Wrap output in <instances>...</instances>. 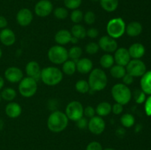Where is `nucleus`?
Returning a JSON list of instances; mask_svg holds the SVG:
<instances>
[{
    "label": "nucleus",
    "instance_id": "f257e3e1",
    "mask_svg": "<svg viewBox=\"0 0 151 150\" xmlns=\"http://www.w3.org/2000/svg\"><path fill=\"white\" fill-rule=\"evenodd\" d=\"M69 119L63 112L54 110L47 119V127L51 132L58 133L64 130L68 126Z\"/></svg>",
    "mask_w": 151,
    "mask_h": 150
},
{
    "label": "nucleus",
    "instance_id": "f03ea898",
    "mask_svg": "<svg viewBox=\"0 0 151 150\" xmlns=\"http://www.w3.org/2000/svg\"><path fill=\"white\" fill-rule=\"evenodd\" d=\"M88 82L90 87L89 91L94 94L96 91H100L105 89L108 84V76L103 69L97 68L92 69L90 72Z\"/></svg>",
    "mask_w": 151,
    "mask_h": 150
},
{
    "label": "nucleus",
    "instance_id": "7ed1b4c3",
    "mask_svg": "<svg viewBox=\"0 0 151 150\" xmlns=\"http://www.w3.org/2000/svg\"><path fill=\"white\" fill-rule=\"evenodd\" d=\"M63 77L61 70L55 66H48L41 69V80L49 86H55L60 83Z\"/></svg>",
    "mask_w": 151,
    "mask_h": 150
},
{
    "label": "nucleus",
    "instance_id": "20e7f679",
    "mask_svg": "<svg viewBox=\"0 0 151 150\" xmlns=\"http://www.w3.org/2000/svg\"><path fill=\"white\" fill-rule=\"evenodd\" d=\"M111 96L116 103L125 105L131 101L132 93L128 85L123 83H116L112 87Z\"/></svg>",
    "mask_w": 151,
    "mask_h": 150
},
{
    "label": "nucleus",
    "instance_id": "39448f33",
    "mask_svg": "<svg viewBox=\"0 0 151 150\" xmlns=\"http://www.w3.org/2000/svg\"><path fill=\"white\" fill-rule=\"evenodd\" d=\"M126 24L122 18L116 17L109 21L106 26L108 35L114 39L121 38L125 32Z\"/></svg>",
    "mask_w": 151,
    "mask_h": 150
},
{
    "label": "nucleus",
    "instance_id": "423d86ee",
    "mask_svg": "<svg viewBox=\"0 0 151 150\" xmlns=\"http://www.w3.org/2000/svg\"><path fill=\"white\" fill-rule=\"evenodd\" d=\"M48 59L51 63L55 65L63 64L69 59L68 50L60 45H55L50 47L47 52Z\"/></svg>",
    "mask_w": 151,
    "mask_h": 150
},
{
    "label": "nucleus",
    "instance_id": "0eeeda50",
    "mask_svg": "<svg viewBox=\"0 0 151 150\" xmlns=\"http://www.w3.org/2000/svg\"><path fill=\"white\" fill-rule=\"evenodd\" d=\"M38 90V83L33 78L27 76L19 82V92L22 96L29 98L33 96Z\"/></svg>",
    "mask_w": 151,
    "mask_h": 150
},
{
    "label": "nucleus",
    "instance_id": "6e6552de",
    "mask_svg": "<svg viewBox=\"0 0 151 150\" xmlns=\"http://www.w3.org/2000/svg\"><path fill=\"white\" fill-rule=\"evenodd\" d=\"M83 106L80 101H72L66 105L65 114L69 120L77 121L83 116Z\"/></svg>",
    "mask_w": 151,
    "mask_h": 150
},
{
    "label": "nucleus",
    "instance_id": "1a4fd4ad",
    "mask_svg": "<svg viewBox=\"0 0 151 150\" xmlns=\"http://www.w3.org/2000/svg\"><path fill=\"white\" fill-rule=\"evenodd\" d=\"M126 72L134 77H140L147 71V67L140 59H132L127 64Z\"/></svg>",
    "mask_w": 151,
    "mask_h": 150
},
{
    "label": "nucleus",
    "instance_id": "9d476101",
    "mask_svg": "<svg viewBox=\"0 0 151 150\" xmlns=\"http://www.w3.org/2000/svg\"><path fill=\"white\" fill-rule=\"evenodd\" d=\"M53 4L50 0H39L34 7L35 15L41 18L50 16L53 12Z\"/></svg>",
    "mask_w": 151,
    "mask_h": 150
},
{
    "label": "nucleus",
    "instance_id": "9b49d317",
    "mask_svg": "<svg viewBox=\"0 0 151 150\" xmlns=\"http://www.w3.org/2000/svg\"><path fill=\"white\" fill-rule=\"evenodd\" d=\"M88 129L94 135H100L106 129V122L100 116H94L88 121Z\"/></svg>",
    "mask_w": 151,
    "mask_h": 150
},
{
    "label": "nucleus",
    "instance_id": "f8f14e48",
    "mask_svg": "<svg viewBox=\"0 0 151 150\" xmlns=\"http://www.w3.org/2000/svg\"><path fill=\"white\" fill-rule=\"evenodd\" d=\"M98 45L100 49L107 53L114 52L118 49V44L116 39L109 36L104 35L100 38L98 41Z\"/></svg>",
    "mask_w": 151,
    "mask_h": 150
},
{
    "label": "nucleus",
    "instance_id": "ddd939ff",
    "mask_svg": "<svg viewBox=\"0 0 151 150\" xmlns=\"http://www.w3.org/2000/svg\"><path fill=\"white\" fill-rule=\"evenodd\" d=\"M4 78L10 83H18L24 78L22 71L16 66L9 67L4 71Z\"/></svg>",
    "mask_w": 151,
    "mask_h": 150
},
{
    "label": "nucleus",
    "instance_id": "4468645a",
    "mask_svg": "<svg viewBox=\"0 0 151 150\" xmlns=\"http://www.w3.org/2000/svg\"><path fill=\"white\" fill-rule=\"evenodd\" d=\"M17 23L22 26H27L32 23L33 20V14L29 9L24 7L20 9L16 13V16Z\"/></svg>",
    "mask_w": 151,
    "mask_h": 150
},
{
    "label": "nucleus",
    "instance_id": "2eb2a0df",
    "mask_svg": "<svg viewBox=\"0 0 151 150\" xmlns=\"http://www.w3.org/2000/svg\"><path fill=\"white\" fill-rule=\"evenodd\" d=\"M114 62L116 64L122 66H126L130 60H131L128 50L124 47L118 48L114 51Z\"/></svg>",
    "mask_w": 151,
    "mask_h": 150
},
{
    "label": "nucleus",
    "instance_id": "dca6fc26",
    "mask_svg": "<svg viewBox=\"0 0 151 150\" xmlns=\"http://www.w3.org/2000/svg\"><path fill=\"white\" fill-rule=\"evenodd\" d=\"M25 71L27 76L33 78L37 82L41 79V69L38 62L34 60L28 62L25 66Z\"/></svg>",
    "mask_w": 151,
    "mask_h": 150
},
{
    "label": "nucleus",
    "instance_id": "f3484780",
    "mask_svg": "<svg viewBox=\"0 0 151 150\" xmlns=\"http://www.w3.org/2000/svg\"><path fill=\"white\" fill-rule=\"evenodd\" d=\"M16 37L14 32L9 28H4L0 31V42L6 46H10L16 43Z\"/></svg>",
    "mask_w": 151,
    "mask_h": 150
},
{
    "label": "nucleus",
    "instance_id": "a211bd4d",
    "mask_svg": "<svg viewBox=\"0 0 151 150\" xmlns=\"http://www.w3.org/2000/svg\"><path fill=\"white\" fill-rule=\"evenodd\" d=\"M76 69L82 74L90 73L93 69V62L87 57L80 58L76 61Z\"/></svg>",
    "mask_w": 151,
    "mask_h": 150
},
{
    "label": "nucleus",
    "instance_id": "6ab92c4d",
    "mask_svg": "<svg viewBox=\"0 0 151 150\" xmlns=\"http://www.w3.org/2000/svg\"><path fill=\"white\" fill-rule=\"evenodd\" d=\"M5 114L10 119H16L19 117L22 113V108L20 104L17 102L14 101H10L8 104L6 105Z\"/></svg>",
    "mask_w": 151,
    "mask_h": 150
},
{
    "label": "nucleus",
    "instance_id": "aec40b11",
    "mask_svg": "<svg viewBox=\"0 0 151 150\" xmlns=\"http://www.w3.org/2000/svg\"><path fill=\"white\" fill-rule=\"evenodd\" d=\"M72 33L67 29H60L55 35V41L58 45L63 46L70 43L72 39Z\"/></svg>",
    "mask_w": 151,
    "mask_h": 150
},
{
    "label": "nucleus",
    "instance_id": "412c9836",
    "mask_svg": "<svg viewBox=\"0 0 151 150\" xmlns=\"http://www.w3.org/2000/svg\"><path fill=\"white\" fill-rule=\"evenodd\" d=\"M128 50L131 58L132 59H140L145 54V48L144 45L140 43L133 44L132 45L130 46Z\"/></svg>",
    "mask_w": 151,
    "mask_h": 150
},
{
    "label": "nucleus",
    "instance_id": "4be33fe9",
    "mask_svg": "<svg viewBox=\"0 0 151 150\" xmlns=\"http://www.w3.org/2000/svg\"><path fill=\"white\" fill-rule=\"evenodd\" d=\"M142 26L138 21H131L126 25L125 32L130 37H137L142 32Z\"/></svg>",
    "mask_w": 151,
    "mask_h": 150
},
{
    "label": "nucleus",
    "instance_id": "5701e85b",
    "mask_svg": "<svg viewBox=\"0 0 151 150\" xmlns=\"http://www.w3.org/2000/svg\"><path fill=\"white\" fill-rule=\"evenodd\" d=\"M140 86L142 91L147 95H151V71H146L141 76Z\"/></svg>",
    "mask_w": 151,
    "mask_h": 150
},
{
    "label": "nucleus",
    "instance_id": "b1692460",
    "mask_svg": "<svg viewBox=\"0 0 151 150\" xmlns=\"http://www.w3.org/2000/svg\"><path fill=\"white\" fill-rule=\"evenodd\" d=\"M111 104L108 101H102L95 108L96 114L100 117H106L111 113Z\"/></svg>",
    "mask_w": 151,
    "mask_h": 150
},
{
    "label": "nucleus",
    "instance_id": "393cba45",
    "mask_svg": "<svg viewBox=\"0 0 151 150\" xmlns=\"http://www.w3.org/2000/svg\"><path fill=\"white\" fill-rule=\"evenodd\" d=\"M100 6L108 13L114 12L119 6V0H100Z\"/></svg>",
    "mask_w": 151,
    "mask_h": 150
},
{
    "label": "nucleus",
    "instance_id": "a878e982",
    "mask_svg": "<svg viewBox=\"0 0 151 150\" xmlns=\"http://www.w3.org/2000/svg\"><path fill=\"white\" fill-rule=\"evenodd\" d=\"M76 71V62L74 61V60L69 59L63 63L62 72L64 74L68 75V76H72L75 73Z\"/></svg>",
    "mask_w": 151,
    "mask_h": 150
},
{
    "label": "nucleus",
    "instance_id": "bb28decb",
    "mask_svg": "<svg viewBox=\"0 0 151 150\" xmlns=\"http://www.w3.org/2000/svg\"><path fill=\"white\" fill-rule=\"evenodd\" d=\"M71 33L73 37L80 39H84L86 37V29L83 25L76 24L74 25L71 29Z\"/></svg>",
    "mask_w": 151,
    "mask_h": 150
},
{
    "label": "nucleus",
    "instance_id": "cd10ccee",
    "mask_svg": "<svg viewBox=\"0 0 151 150\" xmlns=\"http://www.w3.org/2000/svg\"><path fill=\"white\" fill-rule=\"evenodd\" d=\"M114 56L111 55L110 53H106L101 56L100 59V64L102 68L106 69H111L114 65Z\"/></svg>",
    "mask_w": 151,
    "mask_h": 150
},
{
    "label": "nucleus",
    "instance_id": "c85d7f7f",
    "mask_svg": "<svg viewBox=\"0 0 151 150\" xmlns=\"http://www.w3.org/2000/svg\"><path fill=\"white\" fill-rule=\"evenodd\" d=\"M126 69L125 66L119 65H114L110 69V74L111 76L115 79H122L126 74Z\"/></svg>",
    "mask_w": 151,
    "mask_h": 150
},
{
    "label": "nucleus",
    "instance_id": "c756f323",
    "mask_svg": "<svg viewBox=\"0 0 151 150\" xmlns=\"http://www.w3.org/2000/svg\"><path fill=\"white\" fill-rule=\"evenodd\" d=\"M1 98L7 101H12L16 99V91L12 88H5L0 93Z\"/></svg>",
    "mask_w": 151,
    "mask_h": 150
},
{
    "label": "nucleus",
    "instance_id": "7c9ffc66",
    "mask_svg": "<svg viewBox=\"0 0 151 150\" xmlns=\"http://www.w3.org/2000/svg\"><path fill=\"white\" fill-rule=\"evenodd\" d=\"M82 54L83 49L80 46H74L71 47L69 50H68L69 58L75 62L78 61L81 58Z\"/></svg>",
    "mask_w": 151,
    "mask_h": 150
},
{
    "label": "nucleus",
    "instance_id": "2f4dec72",
    "mask_svg": "<svg viewBox=\"0 0 151 150\" xmlns=\"http://www.w3.org/2000/svg\"><path fill=\"white\" fill-rule=\"evenodd\" d=\"M120 123L124 127L130 128L135 124V118L131 113H125L120 117Z\"/></svg>",
    "mask_w": 151,
    "mask_h": 150
},
{
    "label": "nucleus",
    "instance_id": "473e14b6",
    "mask_svg": "<svg viewBox=\"0 0 151 150\" xmlns=\"http://www.w3.org/2000/svg\"><path fill=\"white\" fill-rule=\"evenodd\" d=\"M75 89L78 92L81 93L82 94H87L90 90L88 81L85 80V79H79L75 83Z\"/></svg>",
    "mask_w": 151,
    "mask_h": 150
},
{
    "label": "nucleus",
    "instance_id": "72a5a7b5",
    "mask_svg": "<svg viewBox=\"0 0 151 150\" xmlns=\"http://www.w3.org/2000/svg\"><path fill=\"white\" fill-rule=\"evenodd\" d=\"M53 14L56 19L63 20L69 16V11L66 7H58L53 10Z\"/></svg>",
    "mask_w": 151,
    "mask_h": 150
},
{
    "label": "nucleus",
    "instance_id": "f704fd0d",
    "mask_svg": "<svg viewBox=\"0 0 151 150\" xmlns=\"http://www.w3.org/2000/svg\"><path fill=\"white\" fill-rule=\"evenodd\" d=\"M70 19L75 24H80L83 20V13L79 9H75L70 14Z\"/></svg>",
    "mask_w": 151,
    "mask_h": 150
},
{
    "label": "nucleus",
    "instance_id": "c9c22d12",
    "mask_svg": "<svg viewBox=\"0 0 151 150\" xmlns=\"http://www.w3.org/2000/svg\"><path fill=\"white\" fill-rule=\"evenodd\" d=\"M65 7L68 10L78 9L82 4V0H63Z\"/></svg>",
    "mask_w": 151,
    "mask_h": 150
},
{
    "label": "nucleus",
    "instance_id": "e433bc0d",
    "mask_svg": "<svg viewBox=\"0 0 151 150\" xmlns=\"http://www.w3.org/2000/svg\"><path fill=\"white\" fill-rule=\"evenodd\" d=\"M83 21L85 23L88 25H91L95 22L96 21V15L91 10L86 12L83 14Z\"/></svg>",
    "mask_w": 151,
    "mask_h": 150
},
{
    "label": "nucleus",
    "instance_id": "4c0bfd02",
    "mask_svg": "<svg viewBox=\"0 0 151 150\" xmlns=\"http://www.w3.org/2000/svg\"><path fill=\"white\" fill-rule=\"evenodd\" d=\"M86 51L88 54H95L98 52L100 47H99L98 44L95 42H90L86 46Z\"/></svg>",
    "mask_w": 151,
    "mask_h": 150
},
{
    "label": "nucleus",
    "instance_id": "58836bf2",
    "mask_svg": "<svg viewBox=\"0 0 151 150\" xmlns=\"http://www.w3.org/2000/svg\"><path fill=\"white\" fill-rule=\"evenodd\" d=\"M134 99L137 104H142L145 102L146 99V94L143 92L142 91L140 90H136L134 92Z\"/></svg>",
    "mask_w": 151,
    "mask_h": 150
},
{
    "label": "nucleus",
    "instance_id": "ea45409f",
    "mask_svg": "<svg viewBox=\"0 0 151 150\" xmlns=\"http://www.w3.org/2000/svg\"><path fill=\"white\" fill-rule=\"evenodd\" d=\"M96 114L95 109L92 106H87L83 109V116L87 119H91L94 117Z\"/></svg>",
    "mask_w": 151,
    "mask_h": 150
},
{
    "label": "nucleus",
    "instance_id": "a19ab883",
    "mask_svg": "<svg viewBox=\"0 0 151 150\" xmlns=\"http://www.w3.org/2000/svg\"><path fill=\"white\" fill-rule=\"evenodd\" d=\"M86 150H103L101 144L97 141H91L87 145Z\"/></svg>",
    "mask_w": 151,
    "mask_h": 150
},
{
    "label": "nucleus",
    "instance_id": "79ce46f5",
    "mask_svg": "<svg viewBox=\"0 0 151 150\" xmlns=\"http://www.w3.org/2000/svg\"><path fill=\"white\" fill-rule=\"evenodd\" d=\"M76 122V125L80 129H85L86 128L88 127V121L87 120V118L83 116L80 119H78Z\"/></svg>",
    "mask_w": 151,
    "mask_h": 150
},
{
    "label": "nucleus",
    "instance_id": "37998d69",
    "mask_svg": "<svg viewBox=\"0 0 151 150\" xmlns=\"http://www.w3.org/2000/svg\"><path fill=\"white\" fill-rule=\"evenodd\" d=\"M111 112L115 115H120L123 112V105L119 103H114L111 106Z\"/></svg>",
    "mask_w": 151,
    "mask_h": 150
},
{
    "label": "nucleus",
    "instance_id": "c03bdc74",
    "mask_svg": "<svg viewBox=\"0 0 151 150\" xmlns=\"http://www.w3.org/2000/svg\"><path fill=\"white\" fill-rule=\"evenodd\" d=\"M145 111L147 116H151V95L145 101Z\"/></svg>",
    "mask_w": 151,
    "mask_h": 150
},
{
    "label": "nucleus",
    "instance_id": "a18cd8bd",
    "mask_svg": "<svg viewBox=\"0 0 151 150\" xmlns=\"http://www.w3.org/2000/svg\"><path fill=\"white\" fill-rule=\"evenodd\" d=\"M99 35V31L94 27H91L86 30V36L90 38H96Z\"/></svg>",
    "mask_w": 151,
    "mask_h": 150
},
{
    "label": "nucleus",
    "instance_id": "49530a36",
    "mask_svg": "<svg viewBox=\"0 0 151 150\" xmlns=\"http://www.w3.org/2000/svg\"><path fill=\"white\" fill-rule=\"evenodd\" d=\"M134 76H131L129 74L126 73L125 76L122 78V82H123V84L126 85H130L134 82Z\"/></svg>",
    "mask_w": 151,
    "mask_h": 150
},
{
    "label": "nucleus",
    "instance_id": "de8ad7c7",
    "mask_svg": "<svg viewBox=\"0 0 151 150\" xmlns=\"http://www.w3.org/2000/svg\"><path fill=\"white\" fill-rule=\"evenodd\" d=\"M8 22H7V19L4 16H0V29H4L7 26Z\"/></svg>",
    "mask_w": 151,
    "mask_h": 150
},
{
    "label": "nucleus",
    "instance_id": "09e8293b",
    "mask_svg": "<svg viewBox=\"0 0 151 150\" xmlns=\"http://www.w3.org/2000/svg\"><path fill=\"white\" fill-rule=\"evenodd\" d=\"M116 135H118L119 137H122L125 134V129L122 127H119L116 130Z\"/></svg>",
    "mask_w": 151,
    "mask_h": 150
},
{
    "label": "nucleus",
    "instance_id": "8fccbe9b",
    "mask_svg": "<svg viewBox=\"0 0 151 150\" xmlns=\"http://www.w3.org/2000/svg\"><path fill=\"white\" fill-rule=\"evenodd\" d=\"M4 85V79L1 76H0V90L3 89Z\"/></svg>",
    "mask_w": 151,
    "mask_h": 150
},
{
    "label": "nucleus",
    "instance_id": "3c124183",
    "mask_svg": "<svg viewBox=\"0 0 151 150\" xmlns=\"http://www.w3.org/2000/svg\"><path fill=\"white\" fill-rule=\"evenodd\" d=\"M78 41H79V40H78V38H75V37L72 36V39H71L70 43H72V44H78Z\"/></svg>",
    "mask_w": 151,
    "mask_h": 150
},
{
    "label": "nucleus",
    "instance_id": "603ef678",
    "mask_svg": "<svg viewBox=\"0 0 151 150\" xmlns=\"http://www.w3.org/2000/svg\"><path fill=\"white\" fill-rule=\"evenodd\" d=\"M4 121H3L2 119H0V130H1V129H3V127H4Z\"/></svg>",
    "mask_w": 151,
    "mask_h": 150
},
{
    "label": "nucleus",
    "instance_id": "864d4df0",
    "mask_svg": "<svg viewBox=\"0 0 151 150\" xmlns=\"http://www.w3.org/2000/svg\"><path fill=\"white\" fill-rule=\"evenodd\" d=\"M1 57H2V50L0 48V59L1 58Z\"/></svg>",
    "mask_w": 151,
    "mask_h": 150
},
{
    "label": "nucleus",
    "instance_id": "5fc2aeb1",
    "mask_svg": "<svg viewBox=\"0 0 151 150\" xmlns=\"http://www.w3.org/2000/svg\"><path fill=\"white\" fill-rule=\"evenodd\" d=\"M103 150H116V149H113V148H106Z\"/></svg>",
    "mask_w": 151,
    "mask_h": 150
},
{
    "label": "nucleus",
    "instance_id": "6e6d98bb",
    "mask_svg": "<svg viewBox=\"0 0 151 150\" xmlns=\"http://www.w3.org/2000/svg\"><path fill=\"white\" fill-rule=\"evenodd\" d=\"M90 1H93V2H97V1H99L100 0H90Z\"/></svg>",
    "mask_w": 151,
    "mask_h": 150
},
{
    "label": "nucleus",
    "instance_id": "4d7b16f0",
    "mask_svg": "<svg viewBox=\"0 0 151 150\" xmlns=\"http://www.w3.org/2000/svg\"><path fill=\"white\" fill-rule=\"evenodd\" d=\"M1 94H0V101H1Z\"/></svg>",
    "mask_w": 151,
    "mask_h": 150
},
{
    "label": "nucleus",
    "instance_id": "13d9d810",
    "mask_svg": "<svg viewBox=\"0 0 151 150\" xmlns=\"http://www.w3.org/2000/svg\"><path fill=\"white\" fill-rule=\"evenodd\" d=\"M55 1H60V0H55Z\"/></svg>",
    "mask_w": 151,
    "mask_h": 150
}]
</instances>
